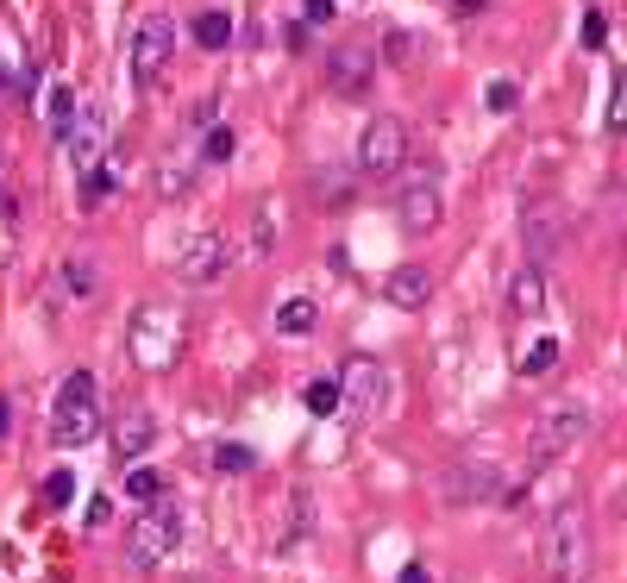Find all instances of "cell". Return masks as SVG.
Listing matches in <instances>:
<instances>
[{
  "label": "cell",
  "instance_id": "cell-38",
  "mask_svg": "<svg viewBox=\"0 0 627 583\" xmlns=\"http://www.w3.org/2000/svg\"><path fill=\"white\" fill-rule=\"evenodd\" d=\"M483 7H490V0H458V13H464V19H477Z\"/></svg>",
  "mask_w": 627,
  "mask_h": 583
},
{
  "label": "cell",
  "instance_id": "cell-28",
  "mask_svg": "<svg viewBox=\"0 0 627 583\" xmlns=\"http://www.w3.org/2000/svg\"><path fill=\"white\" fill-rule=\"evenodd\" d=\"M383 57L396 63V69H408V63H414V38H408V32H389V38H383V51H377V63H383Z\"/></svg>",
  "mask_w": 627,
  "mask_h": 583
},
{
  "label": "cell",
  "instance_id": "cell-15",
  "mask_svg": "<svg viewBox=\"0 0 627 583\" xmlns=\"http://www.w3.org/2000/svg\"><path fill=\"white\" fill-rule=\"evenodd\" d=\"M383 295L396 301V308L421 314L427 301H433V270L427 264H396V270H389V283H383Z\"/></svg>",
  "mask_w": 627,
  "mask_h": 583
},
{
  "label": "cell",
  "instance_id": "cell-39",
  "mask_svg": "<svg viewBox=\"0 0 627 583\" xmlns=\"http://www.w3.org/2000/svg\"><path fill=\"white\" fill-rule=\"evenodd\" d=\"M7 414H13V408H7V395H0V433H7Z\"/></svg>",
  "mask_w": 627,
  "mask_h": 583
},
{
  "label": "cell",
  "instance_id": "cell-3",
  "mask_svg": "<svg viewBox=\"0 0 627 583\" xmlns=\"http://www.w3.org/2000/svg\"><path fill=\"white\" fill-rule=\"evenodd\" d=\"M176 540H182V515H176V502L151 496V502L126 521V565H132V571H157V565H164V558L176 552Z\"/></svg>",
  "mask_w": 627,
  "mask_h": 583
},
{
  "label": "cell",
  "instance_id": "cell-17",
  "mask_svg": "<svg viewBox=\"0 0 627 583\" xmlns=\"http://www.w3.org/2000/svg\"><path fill=\"white\" fill-rule=\"evenodd\" d=\"M508 314H515V320L546 314V270L540 264H521L515 276H508Z\"/></svg>",
  "mask_w": 627,
  "mask_h": 583
},
{
  "label": "cell",
  "instance_id": "cell-4",
  "mask_svg": "<svg viewBox=\"0 0 627 583\" xmlns=\"http://www.w3.org/2000/svg\"><path fill=\"white\" fill-rule=\"evenodd\" d=\"M126 352H132L138 370H151V377H157V370H170V364L182 358V314L164 308V301L138 308L132 326H126Z\"/></svg>",
  "mask_w": 627,
  "mask_h": 583
},
{
  "label": "cell",
  "instance_id": "cell-14",
  "mask_svg": "<svg viewBox=\"0 0 627 583\" xmlns=\"http://www.w3.org/2000/svg\"><path fill=\"white\" fill-rule=\"evenodd\" d=\"M151 439H157V414L151 408H120L113 414V452H120V464L151 452Z\"/></svg>",
  "mask_w": 627,
  "mask_h": 583
},
{
  "label": "cell",
  "instance_id": "cell-13",
  "mask_svg": "<svg viewBox=\"0 0 627 583\" xmlns=\"http://www.w3.org/2000/svg\"><path fill=\"white\" fill-rule=\"evenodd\" d=\"M383 402V370L370 358H352L345 364V389H339V408H352V421H370Z\"/></svg>",
  "mask_w": 627,
  "mask_h": 583
},
{
  "label": "cell",
  "instance_id": "cell-9",
  "mask_svg": "<svg viewBox=\"0 0 627 583\" xmlns=\"http://www.w3.org/2000/svg\"><path fill=\"white\" fill-rule=\"evenodd\" d=\"M565 214H559V207H552V201H533L527 207V214H521V245H527V264H552V258H559V251H565Z\"/></svg>",
  "mask_w": 627,
  "mask_h": 583
},
{
  "label": "cell",
  "instance_id": "cell-36",
  "mask_svg": "<svg viewBox=\"0 0 627 583\" xmlns=\"http://www.w3.org/2000/svg\"><path fill=\"white\" fill-rule=\"evenodd\" d=\"M396 583H433V577H427V565H402V577H396Z\"/></svg>",
  "mask_w": 627,
  "mask_h": 583
},
{
  "label": "cell",
  "instance_id": "cell-8",
  "mask_svg": "<svg viewBox=\"0 0 627 583\" xmlns=\"http://www.w3.org/2000/svg\"><path fill=\"white\" fill-rule=\"evenodd\" d=\"M226 264H232V245H226V232H189V239L176 245V276L182 283H195V289H207V283H220L226 276Z\"/></svg>",
  "mask_w": 627,
  "mask_h": 583
},
{
  "label": "cell",
  "instance_id": "cell-33",
  "mask_svg": "<svg viewBox=\"0 0 627 583\" xmlns=\"http://www.w3.org/2000/svg\"><path fill=\"white\" fill-rule=\"evenodd\" d=\"M157 189H164V195H182V189H189V170H164V176H157Z\"/></svg>",
  "mask_w": 627,
  "mask_h": 583
},
{
  "label": "cell",
  "instance_id": "cell-11",
  "mask_svg": "<svg viewBox=\"0 0 627 583\" xmlns=\"http://www.w3.org/2000/svg\"><path fill=\"white\" fill-rule=\"evenodd\" d=\"M502 496V464L490 458H458L446 471V502L452 508H471V502H496Z\"/></svg>",
  "mask_w": 627,
  "mask_h": 583
},
{
  "label": "cell",
  "instance_id": "cell-16",
  "mask_svg": "<svg viewBox=\"0 0 627 583\" xmlns=\"http://www.w3.org/2000/svg\"><path fill=\"white\" fill-rule=\"evenodd\" d=\"M63 145H69V163H76V176L88 170V163H101V113H95V107H76V120H69Z\"/></svg>",
  "mask_w": 627,
  "mask_h": 583
},
{
  "label": "cell",
  "instance_id": "cell-21",
  "mask_svg": "<svg viewBox=\"0 0 627 583\" xmlns=\"http://www.w3.org/2000/svg\"><path fill=\"white\" fill-rule=\"evenodd\" d=\"M314 320H320V308H314L308 295H295V301H283V308H276V333L301 339V333H314Z\"/></svg>",
  "mask_w": 627,
  "mask_h": 583
},
{
  "label": "cell",
  "instance_id": "cell-26",
  "mask_svg": "<svg viewBox=\"0 0 627 583\" xmlns=\"http://www.w3.org/2000/svg\"><path fill=\"white\" fill-rule=\"evenodd\" d=\"M44 502H51V508H69V502H76V477H69V471H51V477H44Z\"/></svg>",
  "mask_w": 627,
  "mask_h": 583
},
{
  "label": "cell",
  "instance_id": "cell-29",
  "mask_svg": "<svg viewBox=\"0 0 627 583\" xmlns=\"http://www.w3.org/2000/svg\"><path fill=\"white\" fill-rule=\"evenodd\" d=\"M126 496H132V502L164 496V477H157V471H132V477H126Z\"/></svg>",
  "mask_w": 627,
  "mask_h": 583
},
{
  "label": "cell",
  "instance_id": "cell-12",
  "mask_svg": "<svg viewBox=\"0 0 627 583\" xmlns=\"http://www.w3.org/2000/svg\"><path fill=\"white\" fill-rule=\"evenodd\" d=\"M396 214H402V232H433L446 220V201H439V182L433 176H408L402 195H396Z\"/></svg>",
  "mask_w": 627,
  "mask_h": 583
},
{
  "label": "cell",
  "instance_id": "cell-35",
  "mask_svg": "<svg viewBox=\"0 0 627 583\" xmlns=\"http://www.w3.org/2000/svg\"><path fill=\"white\" fill-rule=\"evenodd\" d=\"M107 515H113V502H107V496L88 502V527H107Z\"/></svg>",
  "mask_w": 627,
  "mask_h": 583
},
{
  "label": "cell",
  "instance_id": "cell-32",
  "mask_svg": "<svg viewBox=\"0 0 627 583\" xmlns=\"http://www.w3.org/2000/svg\"><path fill=\"white\" fill-rule=\"evenodd\" d=\"M515 101H521L515 82H490V107H496V113H515Z\"/></svg>",
  "mask_w": 627,
  "mask_h": 583
},
{
  "label": "cell",
  "instance_id": "cell-30",
  "mask_svg": "<svg viewBox=\"0 0 627 583\" xmlns=\"http://www.w3.org/2000/svg\"><path fill=\"white\" fill-rule=\"evenodd\" d=\"M69 120H76V95H69V88H57V95H51V132L63 138V132H69Z\"/></svg>",
  "mask_w": 627,
  "mask_h": 583
},
{
  "label": "cell",
  "instance_id": "cell-22",
  "mask_svg": "<svg viewBox=\"0 0 627 583\" xmlns=\"http://www.w3.org/2000/svg\"><path fill=\"white\" fill-rule=\"evenodd\" d=\"M521 377H533V383H540V377H552V370H559V339H533L527 345V352H521Z\"/></svg>",
  "mask_w": 627,
  "mask_h": 583
},
{
  "label": "cell",
  "instance_id": "cell-31",
  "mask_svg": "<svg viewBox=\"0 0 627 583\" xmlns=\"http://www.w3.org/2000/svg\"><path fill=\"white\" fill-rule=\"evenodd\" d=\"M333 0H301V26H333Z\"/></svg>",
  "mask_w": 627,
  "mask_h": 583
},
{
  "label": "cell",
  "instance_id": "cell-18",
  "mask_svg": "<svg viewBox=\"0 0 627 583\" xmlns=\"http://www.w3.org/2000/svg\"><path fill=\"white\" fill-rule=\"evenodd\" d=\"M308 527H314V496H308V489L295 483V489H289V521L276 527V546H295V540H301Z\"/></svg>",
  "mask_w": 627,
  "mask_h": 583
},
{
  "label": "cell",
  "instance_id": "cell-1",
  "mask_svg": "<svg viewBox=\"0 0 627 583\" xmlns=\"http://www.w3.org/2000/svg\"><path fill=\"white\" fill-rule=\"evenodd\" d=\"M590 565H596L590 515H584L577 502L552 508V515H546V533H540V571H546V583H590Z\"/></svg>",
  "mask_w": 627,
  "mask_h": 583
},
{
  "label": "cell",
  "instance_id": "cell-10",
  "mask_svg": "<svg viewBox=\"0 0 627 583\" xmlns=\"http://www.w3.org/2000/svg\"><path fill=\"white\" fill-rule=\"evenodd\" d=\"M320 69H327V88H333V95H364V82L377 76V44H364V38L333 44Z\"/></svg>",
  "mask_w": 627,
  "mask_h": 583
},
{
  "label": "cell",
  "instance_id": "cell-19",
  "mask_svg": "<svg viewBox=\"0 0 627 583\" xmlns=\"http://www.w3.org/2000/svg\"><path fill=\"white\" fill-rule=\"evenodd\" d=\"M63 289L76 295V301H95V295H101V270H95V258H63Z\"/></svg>",
  "mask_w": 627,
  "mask_h": 583
},
{
  "label": "cell",
  "instance_id": "cell-37",
  "mask_svg": "<svg viewBox=\"0 0 627 583\" xmlns=\"http://www.w3.org/2000/svg\"><path fill=\"white\" fill-rule=\"evenodd\" d=\"M13 214V195H7V163H0V220Z\"/></svg>",
  "mask_w": 627,
  "mask_h": 583
},
{
  "label": "cell",
  "instance_id": "cell-5",
  "mask_svg": "<svg viewBox=\"0 0 627 583\" xmlns=\"http://www.w3.org/2000/svg\"><path fill=\"white\" fill-rule=\"evenodd\" d=\"M584 439H590V408L577 402V395H565V402L540 408V421H533V464L565 458V452L584 446Z\"/></svg>",
  "mask_w": 627,
  "mask_h": 583
},
{
  "label": "cell",
  "instance_id": "cell-20",
  "mask_svg": "<svg viewBox=\"0 0 627 583\" xmlns=\"http://www.w3.org/2000/svg\"><path fill=\"white\" fill-rule=\"evenodd\" d=\"M195 44H201V51H226V44H232V13H220V7L195 13Z\"/></svg>",
  "mask_w": 627,
  "mask_h": 583
},
{
  "label": "cell",
  "instance_id": "cell-6",
  "mask_svg": "<svg viewBox=\"0 0 627 583\" xmlns=\"http://www.w3.org/2000/svg\"><path fill=\"white\" fill-rule=\"evenodd\" d=\"M408 163V132H402V120H389V113H377V120H364V132H358V176H396Z\"/></svg>",
  "mask_w": 627,
  "mask_h": 583
},
{
  "label": "cell",
  "instance_id": "cell-34",
  "mask_svg": "<svg viewBox=\"0 0 627 583\" xmlns=\"http://www.w3.org/2000/svg\"><path fill=\"white\" fill-rule=\"evenodd\" d=\"M602 38H609V19L590 13V19H584V44H602Z\"/></svg>",
  "mask_w": 627,
  "mask_h": 583
},
{
  "label": "cell",
  "instance_id": "cell-23",
  "mask_svg": "<svg viewBox=\"0 0 627 583\" xmlns=\"http://www.w3.org/2000/svg\"><path fill=\"white\" fill-rule=\"evenodd\" d=\"M308 195H314V201H327V207H345V201H352V176H345V170H314Z\"/></svg>",
  "mask_w": 627,
  "mask_h": 583
},
{
  "label": "cell",
  "instance_id": "cell-7",
  "mask_svg": "<svg viewBox=\"0 0 627 583\" xmlns=\"http://www.w3.org/2000/svg\"><path fill=\"white\" fill-rule=\"evenodd\" d=\"M176 63V26H170V13H145L138 19V32H132V76L138 82H164V69Z\"/></svg>",
  "mask_w": 627,
  "mask_h": 583
},
{
  "label": "cell",
  "instance_id": "cell-25",
  "mask_svg": "<svg viewBox=\"0 0 627 583\" xmlns=\"http://www.w3.org/2000/svg\"><path fill=\"white\" fill-rule=\"evenodd\" d=\"M301 402H308L314 414H339V383L333 377H314L308 389H301Z\"/></svg>",
  "mask_w": 627,
  "mask_h": 583
},
{
  "label": "cell",
  "instance_id": "cell-24",
  "mask_svg": "<svg viewBox=\"0 0 627 583\" xmlns=\"http://www.w3.org/2000/svg\"><path fill=\"white\" fill-rule=\"evenodd\" d=\"M214 471L220 477H245V471H258V452L251 446H214Z\"/></svg>",
  "mask_w": 627,
  "mask_h": 583
},
{
  "label": "cell",
  "instance_id": "cell-27",
  "mask_svg": "<svg viewBox=\"0 0 627 583\" xmlns=\"http://www.w3.org/2000/svg\"><path fill=\"white\" fill-rule=\"evenodd\" d=\"M232 151H239V138H232V126H214V132H207V145H201V157H207V163H226Z\"/></svg>",
  "mask_w": 627,
  "mask_h": 583
},
{
  "label": "cell",
  "instance_id": "cell-2",
  "mask_svg": "<svg viewBox=\"0 0 627 583\" xmlns=\"http://www.w3.org/2000/svg\"><path fill=\"white\" fill-rule=\"evenodd\" d=\"M95 433H101V383L88 377V370H76V377L57 383V402H51V446L76 452V446H88Z\"/></svg>",
  "mask_w": 627,
  "mask_h": 583
}]
</instances>
